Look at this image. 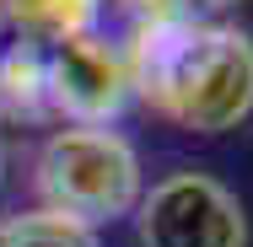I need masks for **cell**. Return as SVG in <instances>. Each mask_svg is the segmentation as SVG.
<instances>
[{
  "mask_svg": "<svg viewBox=\"0 0 253 247\" xmlns=\"http://www.w3.org/2000/svg\"><path fill=\"white\" fill-rule=\"evenodd\" d=\"M124 65L135 97L194 135H226L253 113V38L189 5L140 16Z\"/></svg>",
  "mask_w": 253,
  "mask_h": 247,
  "instance_id": "6da1fadb",
  "label": "cell"
},
{
  "mask_svg": "<svg viewBox=\"0 0 253 247\" xmlns=\"http://www.w3.org/2000/svg\"><path fill=\"white\" fill-rule=\"evenodd\" d=\"M38 199L97 231L140 204V156L119 129H59L38 150Z\"/></svg>",
  "mask_w": 253,
  "mask_h": 247,
  "instance_id": "7a4b0ae2",
  "label": "cell"
},
{
  "mask_svg": "<svg viewBox=\"0 0 253 247\" xmlns=\"http://www.w3.org/2000/svg\"><path fill=\"white\" fill-rule=\"evenodd\" d=\"M135 231L140 247H243L248 215L226 183L205 172H178L162 177L151 194H140Z\"/></svg>",
  "mask_w": 253,
  "mask_h": 247,
  "instance_id": "3957f363",
  "label": "cell"
},
{
  "mask_svg": "<svg viewBox=\"0 0 253 247\" xmlns=\"http://www.w3.org/2000/svg\"><path fill=\"white\" fill-rule=\"evenodd\" d=\"M43 54H49V113L70 118V129H108L129 107L135 86H129L124 49L102 38H81Z\"/></svg>",
  "mask_w": 253,
  "mask_h": 247,
  "instance_id": "277c9868",
  "label": "cell"
},
{
  "mask_svg": "<svg viewBox=\"0 0 253 247\" xmlns=\"http://www.w3.org/2000/svg\"><path fill=\"white\" fill-rule=\"evenodd\" d=\"M0 16L16 27V43L59 49V43L97 38V27H102V0H5Z\"/></svg>",
  "mask_w": 253,
  "mask_h": 247,
  "instance_id": "5b68a950",
  "label": "cell"
},
{
  "mask_svg": "<svg viewBox=\"0 0 253 247\" xmlns=\"http://www.w3.org/2000/svg\"><path fill=\"white\" fill-rule=\"evenodd\" d=\"M0 107L11 118H27V124H43L49 113V54L33 49V43H11L0 54Z\"/></svg>",
  "mask_w": 253,
  "mask_h": 247,
  "instance_id": "8992f818",
  "label": "cell"
},
{
  "mask_svg": "<svg viewBox=\"0 0 253 247\" xmlns=\"http://www.w3.org/2000/svg\"><path fill=\"white\" fill-rule=\"evenodd\" d=\"M0 247H97V231L65 215H49V210H33V215L0 220Z\"/></svg>",
  "mask_w": 253,
  "mask_h": 247,
  "instance_id": "52a82bcc",
  "label": "cell"
},
{
  "mask_svg": "<svg viewBox=\"0 0 253 247\" xmlns=\"http://www.w3.org/2000/svg\"><path fill=\"white\" fill-rule=\"evenodd\" d=\"M124 5H135L140 16H151V11H167V5H189V0H124ZM194 11V5H189Z\"/></svg>",
  "mask_w": 253,
  "mask_h": 247,
  "instance_id": "ba28073f",
  "label": "cell"
},
{
  "mask_svg": "<svg viewBox=\"0 0 253 247\" xmlns=\"http://www.w3.org/2000/svg\"><path fill=\"white\" fill-rule=\"evenodd\" d=\"M0 172H5V156H0Z\"/></svg>",
  "mask_w": 253,
  "mask_h": 247,
  "instance_id": "9c48e42d",
  "label": "cell"
},
{
  "mask_svg": "<svg viewBox=\"0 0 253 247\" xmlns=\"http://www.w3.org/2000/svg\"><path fill=\"white\" fill-rule=\"evenodd\" d=\"M0 5H5V0H0Z\"/></svg>",
  "mask_w": 253,
  "mask_h": 247,
  "instance_id": "30bf717a",
  "label": "cell"
}]
</instances>
